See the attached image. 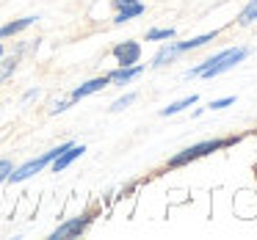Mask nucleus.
<instances>
[{
	"label": "nucleus",
	"instance_id": "dca6fc26",
	"mask_svg": "<svg viewBox=\"0 0 257 240\" xmlns=\"http://www.w3.org/2000/svg\"><path fill=\"white\" fill-rule=\"evenodd\" d=\"M133 102H136V94H124V97H119V100L111 105V111H113V113H119V111H124L127 105H133Z\"/></svg>",
	"mask_w": 257,
	"mask_h": 240
},
{
	"label": "nucleus",
	"instance_id": "6e6552de",
	"mask_svg": "<svg viewBox=\"0 0 257 240\" xmlns=\"http://www.w3.org/2000/svg\"><path fill=\"white\" fill-rule=\"evenodd\" d=\"M83 152H86V146H83V144H80V146H78V144H69L67 149H64L61 155L56 157V160H53V171H56V174H58V171H64V168H67L69 163L78 160V157L83 155Z\"/></svg>",
	"mask_w": 257,
	"mask_h": 240
},
{
	"label": "nucleus",
	"instance_id": "aec40b11",
	"mask_svg": "<svg viewBox=\"0 0 257 240\" xmlns=\"http://www.w3.org/2000/svg\"><path fill=\"white\" fill-rule=\"evenodd\" d=\"M3 53H6V50H3V45H0V56H3Z\"/></svg>",
	"mask_w": 257,
	"mask_h": 240
},
{
	"label": "nucleus",
	"instance_id": "f8f14e48",
	"mask_svg": "<svg viewBox=\"0 0 257 240\" xmlns=\"http://www.w3.org/2000/svg\"><path fill=\"white\" fill-rule=\"evenodd\" d=\"M196 100H199L196 94L183 97V100H177V102H172V105H166V108H163V111H161V116H174V113H180V111H185V108L196 105Z\"/></svg>",
	"mask_w": 257,
	"mask_h": 240
},
{
	"label": "nucleus",
	"instance_id": "4468645a",
	"mask_svg": "<svg viewBox=\"0 0 257 240\" xmlns=\"http://www.w3.org/2000/svg\"><path fill=\"white\" fill-rule=\"evenodd\" d=\"M14 69H17V56H9V58L0 56V80H9L14 75Z\"/></svg>",
	"mask_w": 257,
	"mask_h": 240
},
{
	"label": "nucleus",
	"instance_id": "423d86ee",
	"mask_svg": "<svg viewBox=\"0 0 257 240\" xmlns=\"http://www.w3.org/2000/svg\"><path fill=\"white\" fill-rule=\"evenodd\" d=\"M113 58H116L119 67H133L141 58V45L139 42H122V45L113 47Z\"/></svg>",
	"mask_w": 257,
	"mask_h": 240
},
{
	"label": "nucleus",
	"instance_id": "f257e3e1",
	"mask_svg": "<svg viewBox=\"0 0 257 240\" xmlns=\"http://www.w3.org/2000/svg\"><path fill=\"white\" fill-rule=\"evenodd\" d=\"M249 53H251L249 47H229V50H221V53H216L213 58H207V61L196 64L194 69H188L183 78H205V80L218 78V75H224V72H229V69H235L246 56H249Z\"/></svg>",
	"mask_w": 257,
	"mask_h": 240
},
{
	"label": "nucleus",
	"instance_id": "1a4fd4ad",
	"mask_svg": "<svg viewBox=\"0 0 257 240\" xmlns=\"http://www.w3.org/2000/svg\"><path fill=\"white\" fill-rule=\"evenodd\" d=\"M141 72H144V67H139V64H133V67H119V69H113V72L108 75V83H116V86L133 83Z\"/></svg>",
	"mask_w": 257,
	"mask_h": 240
},
{
	"label": "nucleus",
	"instance_id": "a211bd4d",
	"mask_svg": "<svg viewBox=\"0 0 257 240\" xmlns=\"http://www.w3.org/2000/svg\"><path fill=\"white\" fill-rule=\"evenodd\" d=\"M232 102H235V97H224V100H216V102H210V111H221V108L232 105Z\"/></svg>",
	"mask_w": 257,
	"mask_h": 240
},
{
	"label": "nucleus",
	"instance_id": "39448f33",
	"mask_svg": "<svg viewBox=\"0 0 257 240\" xmlns=\"http://www.w3.org/2000/svg\"><path fill=\"white\" fill-rule=\"evenodd\" d=\"M91 221H94V212H83V215H78V218H69V221H64L50 237L53 240H58V237H78V234H83L86 229H89Z\"/></svg>",
	"mask_w": 257,
	"mask_h": 240
},
{
	"label": "nucleus",
	"instance_id": "f03ea898",
	"mask_svg": "<svg viewBox=\"0 0 257 240\" xmlns=\"http://www.w3.org/2000/svg\"><path fill=\"white\" fill-rule=\"evenodd\" d=\"M238 141H240V135H227V138L202 141V144H194V146H188V149L177 152V155L169 160V166H172V168H180V166H185V163H191V160H199V157L210 155V152H218V149H227V146H235Z\"/></svg>",
	"mask_w": 257,
	"mask_h": 240
},
{
	"label": "nucleus",
	"instance_id": "0eeeda50",
	"mask_svg": "<svg viewBox=\"0 0 257 240\" xmlns=\"http://www.w3.org/2000/svg\"><path fill=\"white\" fill-rule=\"evenodd\" d=\"M105 86H108V75H102V78H94V80H86L83 86H78V89L69 94V102H78V100H83V97L94 94V91H102Z\"/></svg>",
	"mask_w": 257,
	"mask_h": 240
},
{
	"label": "nucleus",
	"instance_id": "7ed1b4c3",
	"mask_svg": "<svg viewBox=\"0 0 257 240\" xmlns=\"http://www.w3.org/2000/svg\"><path fill=\"white\" fill-rule=\"evenodd\" d=\"M218 36V31H210V34H202V36H194V39L188 42H172V45L161 47V50L155 53V58H152V67H163V64L174 61V58L180 56V53H188V50H199L202 45H207V42H213Z\"/></svg>",
	"mask_w": 257,
	"mask_h": 240
},
{
	"label": "nucleus",
	"instance_id": "9d476101",
	"mask_svg": "<svg viewBox=\"0 0 257 240\" xmlns=\"http://www.w3.org/2000/svg\"><path fill=\"white\" fill-rule=\"evenodd\" d=\"M141 14H144V3H141V0H133V3H127V6L116 9V17H113V23L122 25V23H130V20L141 17Z\"/></svg>",
	"mask_w": 257,
	"mask_h": 240
},
{
	"label": "nucleus",
	"instance_id": "9b49d317",
	"mask_svg": "<svg viewBox=\"0 0 257 240\" xmlns=\"http://www.w3.org/2000/svg\"><path fill=\"white\" fill-rule=\"evenodd\" d=\"M34 23H36V17H23V20H14V23H9V25H3V28H0V39H9V36L23 34V31H25V28H31Z\"/></svg>",
	"mask_w": 257,
	"mask_h": 240
},
{
	"label": "nucleus",
	"instance_id": "f3484780",
	"mask_svg": "<svg viewBox=\"0 0 257 240\" xmlns=\"http://www.w3.org/2000/svg\"><path fill=\"white\" fill-rule=\"evenodd\" d=\"M12 160H6V157H3V160H0V182H6L9 179V174H12Z\"/></svg>",
	"mask_w": 257,
	"mask_h": 240
},
{
	"label": "nucleus",
	"instance_id": "20e7f679",
	"mask_svg": "<svg viewBox=\"0 0 257 240\" xmlns=\"http://www.w3.org/2000/svg\"><path fill=\"white\" fill-rule=\"evenodd\" d=\"M72 144V141H67V144H61V146H56V149H50V152H45L42 157H34V160H28V163H23L20 168H12V174H9V179L6 182H12V185H17V182H25L28 177H34V174H39L45 166H50L53 160H56L58 155H61L67 146Z\"/></svg>",
	"mask_w": 257,
	"mask_h": 240
},
{
	"label": "nucleus",
	"instance_id": "6ab92c4d",
	"mask_svg": "<svg viewBox=\"0 0 257 240\" xmlns=\"http://www.w3.org/2000/svg\"><path fill=\"white\" fill-rule=\"evenodd\" d=\"M113 3V9H122V6H127V3H133V0H111Z\"/></svg>",
	"mask_w": 257,
	"mask_h": 240
},
{
	"label": "nucleus",
	"instance_id": "2eb2a0df",
	"mask_svg": "<svg viewBox=\"0 0 257 240\" xmlns=\"http://www.w3.org/2000/svg\"><path fill=\"white\" fill-rule=\"evenodd\" d=\"M161 39H174V28H152L147 34V42H161Z\"/></svg>",
	"mask_w": 257,
	"mask_h": 240
},
{
	"label": "nucleus",
	"instance_id": "ddd939ff",
	"mask_svg": "<svg viewBox=\"0 0 257 240\" xmlns=\"http://www.w3.org/2000/svg\"><path fill=\"white\" fill-rule=\"evenodd\" d=\"M251 23H257V0L246 3L243 12L238 14V25H251Z\"/></svg>",
	"mask_w": 257,
	"mask_h": 240
}]
</instances>
